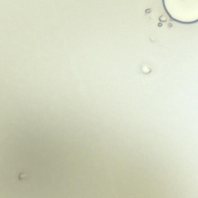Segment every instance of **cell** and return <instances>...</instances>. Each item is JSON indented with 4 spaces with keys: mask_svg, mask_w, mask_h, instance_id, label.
Listing matches in <instances>:
<instances>
[{
    "mask_svg": "<svg viewBox=\"0 0 198 198\" xmlns=\"http://www.w3.org/2000/svg\"><path fill=\"white\" fill-rule=\"evenodd\" d=\"M163 3L175 20L184 23L198 21V0H163Z\"/></svg>",
    "mask_w": 198,
    "mask_h": 198,
    "instance_id": "cell-1",
    "label": "cell"
}]
</instances>
